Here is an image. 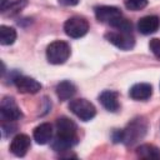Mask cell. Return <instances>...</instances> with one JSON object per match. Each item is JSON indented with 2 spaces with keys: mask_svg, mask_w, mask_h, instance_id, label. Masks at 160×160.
Listing matches in <instances>:
<instances>
[{
  "mask_svg": "<svg viewBox=\"0 0 160 160\" xmlns=\"http://www.w3.org/2000/svg\"><path fill=\"white\" fill-rule=\"evenodd\" d=\"M126 9L131 11H139L148 5V0H124Z\"/></svg>",
  "mask_w": 160,
  "mask_h": 160,
  "instance_id": "cell-20",
  "label": "cell"
},
{
  "mask_svg": "<svg viewBox=\"0 0 160 160\" xmlns=\"http://www.w3.org/2000/svg\"><path fill=\"white\" fill-rule=\"evenodd\" d=\"M26 4H28V0H16V1L11 2V4L8 6L9 10H10V15H14V14L19 12Z\"/></svg>",
  "mask_w": 160,
  "mask_h": 160,
  "instance_id": "cell-21",
  "label": "cell"
},
{
  "mask_svg": "<svg viewBox=\"0 0 160 160\" xmlns=\"http://www.w3.org/2000/svg\"><path fill=\"white\" fill-rule=\"evenodd\" d=\"M129 95L134 100H148L152 95V86L148 82H139L131 86Z\"/></svg>",
  "mask_w": 160,
  "mask_h": 160,
  "instance_id": "cell-13",
  "label": "cell"
},
{
  "mask_svg": "<svg viewBox=\"0 0 160 160\" xmlns=\"http://www.w3.org/2000/svg\"><path fill=\"white\" fill-rule=\"evenodd\" d=\"M160 26V18L156 15H148L139 20L138 30L144 35L154 34Z\"/></svg>",
  "mask_w": 160,
  "mask_h": 160,
  "instance_id": "cell-11",
  "label": "cell"
},
{
  "mask_svg": "<svg viewBox=\"0 0 160 160\" xmlns=\"http://www.w3.org/2000/svg\"><path fill=\"white\" fill-rule=\"evenodd\" d=\"M149 48H150L151 52H152L158 59H160V39H156V38L151 39L150 42H149Z\"/></svg>",
  "mask_w": 160,
  "mask_h": 160,
  "instance_id": "cell-22",
  "label": "cell"
},
{
  "mask_svg": "<svg viewBox=\"0 0 160 160\" xmlns=\"http://www.w3.org/2000/svg\"><path fill=\"white\" fill-rule=\"evenodd\" d=\"M69 109L82 121H90L96 115L95 106L86 99H74L69 104Z\"/></svg>",
  "mask_w": 160,
  "mask_h": 160,
  "instance_id": "cell-3",
  "label": "cell"
},
{
  "mask_svg": "<svg viewBox=\"0 0 160 160\" xmlns=\"http://www.w3.org/2000/svg\"><path fill=\"white\" fill-rule=\"evenodd\" d=\"M16 126L12 124V121H8V122H4L2 124V135L4 136H8L10 134H12L15 131Z\"/></svg>",
  "mask_w": 160,
  "mask_h": 160,
  "instance_id": "cell-23",
  "label": "cell"
},
{
  "mask_svg": "<svg viewBox=\"0 0 160 160\" xmlns=\"http://www.w3.org/2000/svg\"><path fill=\"white\" fill-rule=\"evenodd\" d=\"M110 26H112V28H114V29H116V30L125 31V32H131V29H132L131 22H130L128 19H125L124 16L118 18L114 22H111V25H110Z\"/></svg>",
  "mask_w": 160,
  "mask_h": 160,
  "instance_id": "cell-19",
  "label": "cell"
},
{
  "mask_svg": "<svg viewBox=\"0 0 160 160\" xmlns=\"http://www.w3.org/2000/svg\"><path fill=\"white\" fill-rule=\"evenodd\" d=\"M105 38L108 39L109 42L119 48L120 50H130L135 45V39L131 32H125V31H110L105 34Z\"/></svg>",
  "mask_w": 160,
  "mask_h": 160,
  "instance_id": "cell-5",
  "label": "cell"
},
{
  "mask_svg": "<svg viewBox=\"0 0 160 160\" xmlns=\"http://www.w3.org/2000/svg\"><path fill=\"white\" fill-rule=\"evenodd\" d=\"M0 112H1L2 120H6V121H15L19 118H21V111H20L19 106L16 105L15 100L9 96H6L1 100Z\"/></svg>",
  "mask_w": 160,
  "mask_h": 160,
  "instance_id": "cell-6",
  "label": "cell"
},
{
  "mask_svg": "<svg viewBox=\"0 0 160 160\" xmlns=\"http://www.w3.org/2000/svg\"><path fill=\"white\" fill-rule=\"evenodd\" d=\"M75 144H76V140H74V139H64V138L56 136V139L52 141L51 146L55 151H66V150L71 149Z\"/></svg>",
  "mask_w": 160,
  "mask_h": 160,
  "instance_id": "cell-18",
  "label": "cell"
},
{
  "mask_svg": "<svg viewBox=\"0 0 160 160\" xmlns=\"http://www.w3.org/2000/svg\"><path fill=\"white\" fill-rule=\"evenodd\" d=\"M56 136L64 138V139H74L78 140L76 138V125L75 122L66 118V116H61L56 119Z\"/></svg>",
  "mask_w": 160,
  "mask_h": 160,
  "instance_id": "cell-7",
  "label": "cell"
},
{
  "mask_svg": "<svg viewBox=\"0 0 160 160\" xmlns=\"http://www.w3.org/2000/svg\"><path fill=\"white\" fill-rule=\"evenodd\" d=\"M95 16H96V19H98L100 22L111 25V22H114L118 18L122 16V14H121V11H120L118 8H115V6L104 5V6H98V8L95 9Z\"/></svg>",
  "mask_w": 160,
  "mask_h": 160,
  "instance_id": "cell-8",
  "label": "cell"
},
{
  "mask_svg": "<svg viewBox=\"0 0 160 160\" xmlns=\"http://www.w3.org/2000/svg\"><path fill=\"white\" fill-rule=\"evenodd\" d=\"M30 148V138L25 134H18L10 142V151L15 156H24Z\"/></svg>",
  "mask_w": 160,
  "mask_h": 160,
  "instance_id": "cell-10",
  "label": "cell"
},
{
  "mask_svg": "<svg viewBox=\"0 0 160 160\" xmlns=\"http://www.w3.org/2000/svg\"><path fill=\"white\" fill-rule=\"evenodd\" d=\"M99 101L101 105L111 112H115L119 110V100H118V92L111 91V90H105L99 95Z\"/></svg>",
  "mask_w": 160,
  "mask_h": 160,
  "instance_id": "cell-14",
  "label": "cell"
},
{
  "mask_svg": "<svg viewBox=\"0 0 160 160\" xmlns=\"http://www.w3.org/2000/svg\"><path fill=\"white\" fill-rule=\"evenodd\" d=\"M148 131V121L144 118L132 119L124 130H121V142L126 146H132L144 139Z\"/></svg>",
  "mask_w": 160,
  "mask_h": 160,
  "instance_id": "cell-1",
  "label": "cell"
},
{
  "mask_svg": "<svg viewBox=\"0 0 160 160\" xmlns=\"http://www.w3.org/2000/svg\"><path fill=\"white\" fill-rule=\"evenodd\" d=\"M75 92H76V88L69 80H64L56 85V95L61 101L71 99L75 95Z\"/></svg>",
  "mask_w": 160,
  "mask_h": 160,
  "instance_id": "cell-15",
  "label": "cell"
},
{
  "mask_svg": "<svg viewBox=\"0 0 160 160\" xmlns=\"http://www.w3.org/2000/svg\"><path fill=\"white\" fill-rule=\"evenodd\" d=\"M58 1L64 6H75L79 4V0H58Z\"/></svg>",
  "mask_w": 160,
  "mask_h": 160,
  "instance_id": "cell-24",
  "label": "cell"
},
{
  "mask_svg": "<svg viewBox=\"0 0 160 160\" xmlns=\"http://www.w3.org/2000/svg\"><path fill=\"white\" fill-rule=\"evenodd\" d=\"M64 30H65V34L68 36L78 39V38L84 36L89 31V22L84 18L72 16L65 21Z\"/></svg>",
  "mask_w": 160,
  "mask_h": 160,
  "instance_id": "cell-4",
  "label": "cell"
},
{
  "mask_svg": "<svg viewBox=\"0 0 160 160\" xmlns=\"http://www.w3.org/2000/svg\"><path fill=\"white\" fill-rule=\"evenodd\" d=\"M14 82L22 94H36L41 89V84L29 76H18L14 79Z\"/></svg>",
  "mask_w": 160,
  "mask_h": 160,
  "instance_id": "cell-9",
  "label": "cell"
},
{
  "mask_svg": "<svg viewBox=\"0 0 160 160\" xmlns=\"http://www.w3.org/2000/svg\"><path fill=\"white\" fill-rule=\"evenodd\" d=\"M34 140L39 144V145H45L51 140L52 136V126L49 122H42L40 125H38L34 129Z\"/></svg>",
  "mask_w": 160,
  "mask_h": 160,
  "instance_id": "cell-12",
  "label": "cell"
},
{
  "mask_svg": "<svg viewBox=\"0 0 160 160\" xmlns=\"http://www.w3.org/2000/svg\"><path fill=\"white\" fill-rule=\"evenodd\" d=\"M70 56V46L62 40L52 41L46 49V58L50 64L60 65L64 64Z\"/></svg>",
  "mask_w": 160,
  "mask_h": 160,
  "instance_id": "cell-2",
  "label": "cell"
},
{
  "mask_svg": "<svg viewBox=\"0 0 160 160\" xmlns=\"http://www.w3.org/2000/svg\"><path fill=\"white\" fill-rule=\"evenodd\" d=\"M0 2H1V11H2V12H4V11L8 9V6L11 4L10 0H1Z\"/></svg>",
  "mask_w": 160,
  "mask_h": 160,
  "instance_id": "cell-25",
  "label": "cell"
},
{
  "mask_svg": "<svg viewBox=\"0 0 160 160\" xmlns=\"http://www.w3.org/2000/svg\"><path fill=\"white\" fill-rule=\"evenodd\" d=\"M16 40V30L14 28L1 25L0 26V42L1 45H11Z\"/></svg>",
  "mask_w": 160,
  "mask_h": 160,
  "instance_id": "cell-17",
  "label": "cell"
},
{
  "mask_svg": "<svg viewBox=\"0 0 160 160\" xmlns=\"http://www.w3.org/2000/svg\"><path fill=\"white\" fill-rule=\"evenodd\" d=\"M138 156L149 160H160V149L152 144H142L136 148Z\"/></svg>",
  "mask_w": 160,
  "mask_h": 160,
  "instance_id": "cell-16",
  "label": "cell"
}]
</instances>
